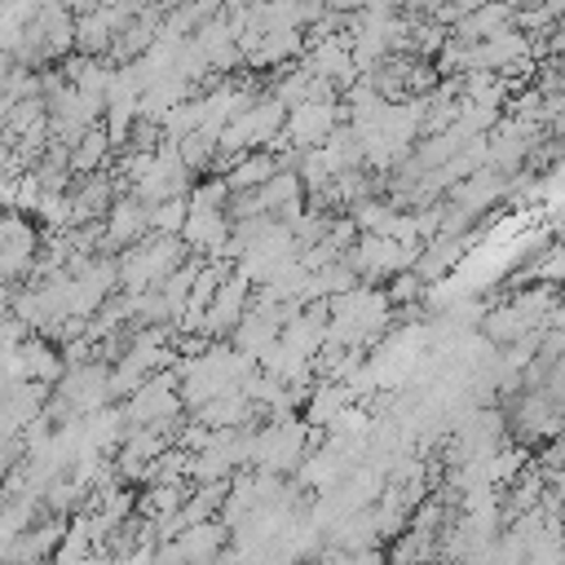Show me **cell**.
<instances>
[{"label": "cell", "instance_id": "1", "mask_svg": "<svg viewBox=\"0 0 565 565\" xmlns=\"http://www.w3.org/2000/svg\"><path fill=\"white\" fill-rule=\"evenodd\" d=\"M265 172H274V159H265V154H256L252 163H243V168H234V177H230V185H234V190H243V185H260V181H265Z\"/></svg>", "mask_w": 565, "mask_h": 565}, {"label": "cell", "instance_id": "2", "mask_svg": "<svg viewBox=\"0 0 565 565\" xmlns=\"http://www.w3.org/2000/svg\"><path fill=\"white\" fill-rule=\"evenodd\" d=\"M181 221H185V203H181V199L159 207V225H163V230H168V225H181Z\"/></svg>", "mask_w": 565, "mask_h": 565}]
</instances>
